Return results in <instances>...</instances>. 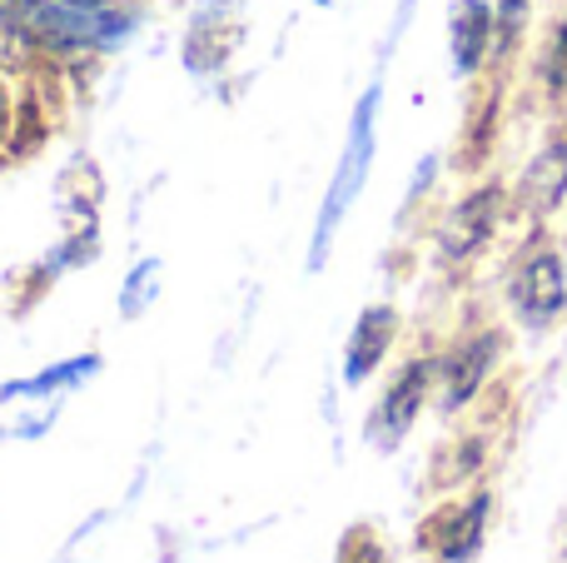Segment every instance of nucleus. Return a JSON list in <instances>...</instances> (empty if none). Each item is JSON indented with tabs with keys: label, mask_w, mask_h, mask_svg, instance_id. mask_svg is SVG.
Returning a JSON list of instances; mask_svg holds the SVG:
<instances>
[{
	"label": "nucleus",
	"mask_w": 567,
	"mask_h": 563,
	"mask_svg": "<svg viewBox=\"0 0 567 563\" xmlns=\"http://www.w3.org/2000/svg\"><path fill=\"white\" fill-rule=\"evenodd\" d=\"M508 299H513V315L528 329H548L567 309V269L558 249L553 245L523 249V259L513 265V279H508Z\"/></svg>",
	"instance_id": "obj_1"
},
{
	"label": "nucleus",
	"mask_w": 567,
	"mask_h": 563,
	"mask_svg": "<svg viewBox=\"0 0 567 563\" xmlns=\"http://www.w3.org/2000/svg\"><path fill=\"white\" fill-rule=\"evenodd\" d=\"M95 10L65 6V0H0V25L40 45H85L95 40Z\"/></svg>",
	"instance_id": "obj_2"
},
{
	"label": "nucleus",
	"mask_w": 567,
	"mask_h": 563,
	"mask_svg": "<svg viewBox=\"0 0 567 563\" xmlns=\"http://www.w3.org/2000/svg\"><path fill=\"white\" fill-rule=\"evenodd\" d=\"M498 215H503V190H498V185L473 190V195L458 199V205H453V215L443 219V229H439V255L453 259V265L473 259V255H478V249L493 239V229H498Z\"/></svg>",
	"instance_id": "obj_3"
},
{
	"label": "nucleus",
	"mask_w": 567,
	"mask_h": 563,
	"mask_svg": "<svg viewBox=\"0 0 567 563\" xmlns=\"http://www.w3.org/2000/svg\"><path fill=\"white\" fill-rule=\"evenodd\" d=\"M498 349H503V339L493 335H473V339H463L458 349H453L449 359H443V409H463L473 395L483 389V379H488V369L498 365Z\"/></svg>",
	"instance_id": "obj_4"
},
{
	"label": "nucleus",
	"mask_w": 567,
	"mask_h": 563,
	"mask_svg": "<svg viewBox=\"0 0 567 563\" xmlns=\"http://www.w3.org/2000/svg\"><path fill=\"white\" fill-rule=\"evenodd\" d=\"M567 195V140H553L528 170H523V185H518V199L528 215H548L558 209Z\"/></svg>",
	"instance_id": "obj_5"
},
{
	"label": "nucleus",
	"mask_w": 567,
	"mask_h": 563,
	"mask_svg": "<svg viewBox=\"0 0 567 563\" xmlns=\"http://www.w3.org/2000/svg\"><path fill=\"white\" fill-rule=\"evenodd\" d=\"M493 55V6L488 0H458L453 6V60L463 75Z\"/></svg>",
	"instance_id": "obj_6"
},
{
	"label": "nucleus",
	"mask_w": 567,
	"mask_h": 563,
	"mask_svg": "<svg viewBox=\"0 0 567 563\" xmlns=\"http://www.w3.org/2000/svg\"><path fill=\"white\" fill-rule=\"evenodd\" d=\"M429 379H433V365H409L399 379H393L389 399H383V409H379V434H383V444L403 439V429L413 424V414H419L423 399H429Z\"/></svg>",
	"instance_id": "obj_7"
},
{
	"label": "nucleus",
	"mask_w": 567,
	"mask_h": 563,
	"mask_svg": "<svg viewBox=\"0 0 567 563\" xmlns=\"http://www.w3.org/2000/svg\"><path fill=\"white\" fill-rule=\"evenodd\" d=\"M483 514H488V504L483 499H473V504L453 509V514L433 519L429 529H423V544H433L443 559H468L473 549L483 544Z\"/></svg>",
	"instance_id": "obj_8"
},
{
	"label": "nucleus",
	"mask_w": 567,
	"mask_h": 563,
	"mask_svg": "<svg viewBox=\"0 0 567 563\" xmlns=\"http://www.w3.org/2000/svg\"><path fill=\"white\" fill-rule=\"evenodd\" d=\"M393 339V309H369V315L359 319V329H353V349H349V379H363L373 365L383 359V349H389Z\"/></svg>",
	"instance_id": "obj_9"
},
{
	"label": "nucleus",
	"mask_w": 567,
	"mask_h": 563,
	"mask_svg": "<svg viewBox=\"0 0 567 563\" xmlns=\"http://www.w3.org/2000/svg\"><path fill=\"white\" fill-rule=\"evenodd\" d=\"M543 85H548L553 95L567 90V20L553 30V45L543 50Z\"/></svg>",
	"instance_id": "obj_10"
},
{
	"label": "nucleus",
	"mask_w": 567,
	"mask_h": 563,
	"mask_svg": "<svg viewBox=\"0 0 567 563\" xmlns=\"http://www.w3.org/2000/svg\"><path fill=\"white\" fill-rule=\"evenodd\" d=\"M65 6H80V10H100L105 0H65Z\"/></svg>",
	"instance_id": "obj_11"
},
{
	"label": "nucleus",
	"mask_w": 567,
	"mask_h": 563,
	"mask_svg": "<svg viewBox=\"0 0 567 563\" xmlns=\"http://www.w3.org/2000/svg\"><path fill=\"white\" fill-rule=\"evenodd\" d=\"M0 115H6V90H0Z\"/></svg>",
	"instance_id": "obj_12"
}]
</instances>
